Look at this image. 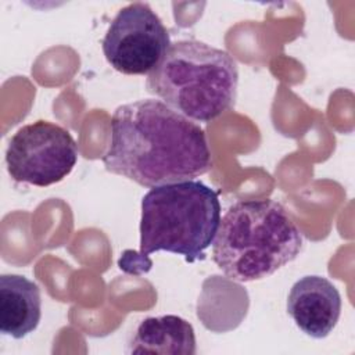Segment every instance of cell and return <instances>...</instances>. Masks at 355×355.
Returning a JSON list of instances; mask_svg holds the SVG:
<instances>
[{"instance_id": "5", "label": "cell", "mask_w": 355, "mask_h": 355, "mask_svg": "<svg viewBox=\"0 0 355 355\" xmlns=\"http://www.w3.org/2000/svg\"><path fill=\"white\" fill-rule=\"evenodd\" d=\"M78 162V146L62 126L39 119L19 128L8 141L6 165L15 182L46 187L67 178Z\"/></svg>"}, {"instance_id": "9", "label": "cell", "mask_w": 355, "mask_h": 355, "mask_svg": "<svg viewBox=\"0 0 355 355\" xmlns=\"http://www.w3.org/2000/svg\"><path fill=\"white\" fill-rule=\"evenodd\" d=\"M196 351L193 326L176 315L146 318L129 343L130 354L194 355Z\"/></svg>"}, {"instance_id": "7", "label": "cell", "mask_w": 355, "mask_h": 355, "mask_svg": "<svg viewBox=\"0 0 355 355\" xmlns=\"http://www.w3.org/2000/svg\"><path fill=\"white\" fill-rule=\"evenodd\" d=\"M287 313L302 333L312 338H324L338 322L340 293L323 276H304L293 284L288 293Z\"/></svg>"}, {"instance_id": "6", "label": "cell", "mask_w": 355, "mask_h": 355, "mask_svg": "<svg viewBox=\"0 0 355 355\" xmlns=\"http://www.w3.org/2000/svg\"><path fill=\"white\" fill-rule=\"evenodd\" d=\"M169 46L171 36L166 26L143 1L122 7L111 21L101 43L108 64L125 75H148Z\"/></svg>"}, {"instance_id": "3", "label": "cell", "mask_w": 355, "mask_h": 355, "mask_svg": "<svg viewBox=\"0 0 355 355\" xmlns=\"http://www.w3.org/2000/svg\"><path fill=\"white\" fill-rule=\"evenodd\" d=\"M237 86L234 58L226 50L196 39L171 43L146 79L150 94L202 123L215 121L234 105Z\"/></svg>"}, {"instance_id": "2", "label": "cell", "mask_w": 355, "mask_h": 355, "mask_svg": "<svg viewBox=\"0 0 355 355\" xmlns=\"http://www.w3.org/2000/svg\"><path fill=\"white\" fill-rule=\"evenodd\" d=\"M301 248L302 234L280 202L241 200L220 218L212 259L230 280L254 282L294 261Z\"/></svg>"}, {"instance_id": "4", "label": "cell", "mask_w": 355, "mask_h": 355, "mask_svg": "<svg viewBox=\"0 0 355 355\" xmlns=\"http://www.w3.org/2000/svg\"><path fill=\"white\" fill-rule=\"evenodd\" d=\"M220 223L218 193L200 180L151 187L141 200L140 255L157 251L205 259Z\"/></svg>"}, {"instance_id": "8", "label": "cell", "mask_w": 355, "mask_h": 355, "mask_svg": "<svg viewBox=\"0 0 355 355\" xmlns=\"http://www.w3.org/2000/svg\"><path fill=\"white\" fill-rule=\"evenodd\" d=\"M42 318L39 286L21 275L0 276V331L15 340L31 334Z\"/></svg>"}, {"instance_id": "1", "label": "cell", "mask_w": 355, "mask_h": 355, "mask_svg": "<svg viewBox=\"0 0 355 355\" xmlns=\"http://www.w3.org/2000/svg\"><path fill=\"white\" fill-rule=\"evenodd\" d=\"M103 164L111 173L155 187L207 173L212 155L198 123L161 100L144 98L114 111Z\"/></svg>"}]
</instances>
